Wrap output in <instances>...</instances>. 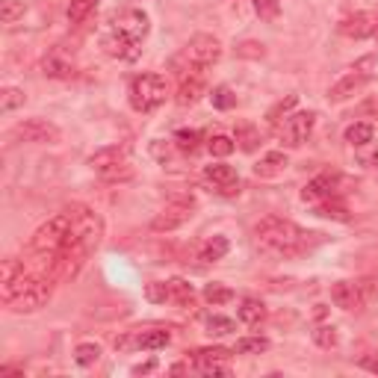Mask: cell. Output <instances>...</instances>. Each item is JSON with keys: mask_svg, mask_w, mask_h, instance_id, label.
<instances>
[{"mask_svg": "<svg viewBox=\"0 0 378 378\" xmlns=\"http://www.w3.org/2000/svg\"><path fill=\"white\" fill-rule=\"evenodd\" d=\"M254 236H257V245L263 252H272V254H284V257H296V254H304L320 243V234H311L304 227H298L290 219H281V216H269L263 219L260 225L254 227Z\"/></svg>", "mask_w": 378, "mask_h": 378, "instance_id": "cell-1", "label": "cell"}, {"mask_svg": "<svg viewBox=\"0 0 378 378\" xmlns=\"http://www.w3.org/2000/svg\"><path fill=\"white\" fill-rule=\"evenodd\" d=\"M71 227H74V210H71V207H65L63 213H56L54 219H47V222L33 234V243H30V248H33L36 254L59 252V245L65 243V236L71 234Z\"/></svg>", "mask_w": 378, "mask_h": 378, "instance_id": "cell-2", "label": "cell"}, {"mask_svg": "<svg viewBox=\"0 0 378 378\" xmlns=\"http://www.w3.org/2000/svg\"><path fill=\"white\" fill-rule=\"evenodd\" d=\"M166 101V80L160 74H139L131 80V104L136 113H151Z\"/></svg>", "mask_w": 378, "mask_h": 378, "instance_id": "cell-3", "label": "cell"}, {"mask_svg": "<svg viewBox=\"0 0 378 378\" xmlns=\"http://www.w3.org/2000/svg\"><path fill=\"white\" fill-rule=\"evenodd\" d=\"M54 281H56L54 275H36L33 284H30L18 298H12L6 307H9V311H15V313H33V311H38V307H45L47 302H51Z\"/></svg>", "mask_w": 378, "mask_h": 378, "instance_id": "cell-4", "label": "cell"}, {"mask_svg": "<svg viewBox=\"0 0 378 378\" xmlns=\"http://www.w3.org/2000/svg\"><path fill=\"white\" fill-rule=\"evenodd\" d=\"M219 56H222V45H219L216 36H207V33H198L189 38V45L184 47V59H186V71L189 68H198V71H204V68H210L219 63Z\"/></svg>", "mask_w": 378, "mask_h": 378, "instance_id": "cell-5", "label": "cell"}, {"mask_svg": "<svg viewBox=\"0 0 378 378\" xmlns=\"http://www.w3.org/2000/svg\"><path fill=\"white\" fill-rule=\"evenodd\" d=\"M192 210H195V201H192V198H172V201H168L163 210L154 216L151 231H157V234L175 231V227H181V225H186L189 219H192Z\"/></svg>", "mask_w": 378, "mask_h": 378, "instance_id": "cell-6", "label": "cell"}, {"mask_svg": "<svg viewBox=\"0 0 378 378\" xmlns=\"http://www.w3.org/2000/svg\"><path fill=\"white\" fill-rule=\"evenodd\" d=\"M21 142H33V145H54L59 142V127L45 122V118H27V122L15 124L12 131Z\"/></svg>", "mask_w": 378, "mask_h": 378, "instance_id": "cell-7", "label": "cell"}, {"mask_svg": "<svg viewBox=\"0 0 378 378\" xmlns=\"http://www.w3.org/2000/svg\"><path fill=\"white\" fill-rule=\"evenodd\" d=\"M313 124H316V113H296L284 122L281 127V142L287 148H298L307 142V136L313 133Z\"/></svg>", "mask_w": 378, "mask_h": 378, "instance_id": "cell-8", "label": "cell"}, {"mask_svg": "<svg viewBox=\"0 0 378 378\" xmlns=\"http://www.w3.org/2000/svg\"><path fill=\"white\" fill-rule=\"evenodd\" d=\"M204 95H207V77H204V71H198V68H189V74L184 71L175 101L181 104V107H192V104L201 101Z\"/></svg>", "mask_w": 378, "mask_h": 378, "instance_id": "cell-9", "label": "cell"}, {"mask_svg": "<svg viewBox=\"0 0 378 378\" xmlns=\"http://www.w3.org/2000/svg\"><path fill=\"white\" fill-rule=\"evenodd\" d=\"M331 298L343 311H361L366 304V290H364V284H357V281H337L331 287Z\"/></svg>", "mask_w": 378, "mask_h": 378, "instance_id": "cell-10", "label": "cell"}, {"mask_svg": "<svg viewBox=\"0 0 378 378\" xmlns=\"http://www.w3.org/2000/svg\"><path fill=\"white\" fill-rule=\"evenodd\" d=\"M370 77H373L370 71H361V65H357L352 74H346L340 83H334V86H331V92H328V101H334V104L349 101L352 95H357L366 83H370Z\"/></svg>", "mask_w": 378, "mask_h": 378, "instance_id": "cell-11", "label": "cell"}, {"mask_svg": "<svg viewBox=\"0 0 378 378\" xmlns=\"http://www.w3.org/2000/svg\"><path fill=\"white\" fill-rule=\"evenodd\" d=\"M118 33H124V36H131L133 42H145V36H148V30H151V24H148V15L142 12V9H127V12L122 18H115V27Z\"/></svg>", "mask_w": 378, "mask_h": 378, "instance_id": "cell-12", "label": "cell"}, {"mask_svg": "<svg viewBox=\"0 0 378 378\" xmlns=\"http://www.w3.org/2000/svg\"><path fill=\"white\" fill-rule=\"evenodd\" d=\"M337 184H340V177L337 175H320L302 189V198L304 201H313V204L328 201V198L337 195Z\"/></svg>", "mask_w": 378, "mask_h": 378, "instance_id": "cell-13", "label": "cell"}, {"mask_svg": "<svg viewBox=\"0 0 378 378\" xmlns=\"http://www.w3.org/2000/svg\"><path fill=\"white\" fill-rule=\"evenodd\" d=\"M139 45L142 42H133L131 36H124V33H118V30H113L107 38H104V47H107V54L109 56H118V59H124V63H133V59L139 56Z\"/></svg>", "mask_w": 378, "mask_h": 378, "instance_id": "cell-14", "label": "cell"}, {"mask_svg": "<svg viewBox=\"0 0 378 378\" xmlns=\"http://www.w3.org/2000/svg\"><path fill=\"white\" fill-rule=\"evenodd\" d=\"M340 33L349 36V38H366V36L378 33V21L370 12H355V15L340 21Z\"/></svg>", "mask_w": 378, "mask_h": 378, "instance_id": "cell-15", "label": "cell"}, {"mask_svg": "<svg viewBox=\"0 0 378 378\" xmlns=\"http://www.w3.org/2000/svg\"><path fill=\"white\" fill-rule=\"evenodd\" d=\"M122 163H127V160H124V148H118V145L101 148V151H95L92 157H89V166H92L98 175H104V172H109V168H115Z\"/></svg>", "mask_w": 378, "mask_h": 378, "instance_id": "cell-16", "label": "cell"}, {"mask_svg": "<svg viewBox=\"0 0 378 378\" xmlns=\"http://www.w3.org/2000/svg\"><path fill=\"white\" fill-rule=\"evenodd\" d=\"M287 166H290V160H287L284 151H269L266 157H260V163L254 166V175L257 177H278V175H284Z\"/></svg>", "mask_w": 378, "mask_h": 378, "instance_id": "cell-17", "label": "cell"}, {"mask_svg": "<svg viewBox=\"0 0 378 378\" xmlns=\"http://www.w3.org/2000/svg\"><path fill=\"white\" fill-rule=\"evenodd\" d=\"M168 302H175L181 307H192V302H195L192 284L184 281V278H172V281H168Z\"/></svg>", "mask_w": 378, "mask_h": 378, "instance_id": "cell-18", "label": "cell"}, {"mask_svg": "<svg viewBox=\"0 0 378 378\" xmlns=\"http://www.w3.org/2000/svg\"><path fill=\"white\" fill-rule=\"evenodd\" d=\"M168 340H172V334L166 331V328H154V331H145V334H139L136 337V346L139 349H148V352H154V349H166Z\"/></svg>", "mask_w": 378, "mask_h": 378, "instance_id": "cell-19", "label": "cell"}, {"mask_svg": "<svg viewBox=\"0 0 378 378\" xmlns=\"http://www.w3.org/2000/svg\"><path fill=\"white\" fill-rule=\"evenodd\" d=\"M240 320L245 325H260L266 320V304L260 302V298H245V302L240 304Z\"/></svg>", "mask_w": 378, "mask_h": 378, "instance_id": "cell-20", "label": "cell"}, {"mask_svg": "<svg viewBox=\"0 0 378 378\" xmlns=\"http://www.w3.org/2000/svg\"><path fill=\"white\" fill-rule=\"evenodd\" d=\"M373 124H366V122H357V124H349L346 127V142H349L352 148H361V145H370L373 142Z\"/></svg>", "mask_w": 378, "mask_h": 378, "instance_id": "cell-21", "label": "cell"}, {"mask_svg": "<svg viewBox=\"0 0 378 378\" xmlns=\"http://www.w3.org/2000/svg\"><path fill=\"white\" fill-rule=\"evenodd\" d=\"M42 74L45 77H71L74 74V65L65 63V59H59L56 54H51V56L42 59Z\"/></svg>", "mask_w": 378, "mask_h": 378, "instance_id": "cell-22", "label": "cell"}, {"mask_svg": "<svg viewBox=\"0 0 378 378\" xmlns=\"http://www.w3.org/2000/svg\"><path fill=\"white\" fill-rule=\"evenodd\" d=\"M204 177H207V181H210V184L222 186V184H231V181H236V172H234V166L216 163V166H207V168H204Z\"/></svg>", "mask_w": 378, "mask_h": 378, "instance_id": "cell-23", "label": "cell"}, {"mask_svg": "<svg viewBox=\"0 0 378 378\" xmlns=\"http://www.w3.org/2000/svg\"><path fill=\"white\" fill-rule=\"evenodd\" d=\"M225 254H227V240H225V236H213V240L201 248V260L204 263H216V260H222Z\"/></svg>", "mask_w": 378, "mask_h": 378, "instance_id": "cell-24", "label": "cell"}, {"mask_svg": "<svg viewBox=\"0 0 378 378\" xmlns=\"http://www.w3.org/2000/svg\"><path fill=\"white\" fill-rule=\"evenodd\" d=\"M316 216H322V219H337V222H349V210H346L343 204H337V201H320L316 204Z\"/></svg>", "mask_w": 378, "mask_h": 378, "instance_id": "cell-25", "label": "cell"}, {"mask_svg": "<svg viewBox=\"0 0 378 378\" xmlns=\"http://www.w3.org/2000/svg\"><path fill=\"white\" fill-rule=\"evenodd\" d=\"M27 101V95H24V89H3V95H0V113H12V109L18 107H24Z\"/></svg>", "mask_w": 378, "mask_h": 378, "instance_id": "cell-26", "label": "cell"}, {"mask_svg": "<svg viewBox=\"0 0 378 378\" xmlns=\"http://www.w3.org/2000/svg\"><path fill=\"white\" fill-rule=\"evenodd\" d=\"M234 352L222 349V346H213V349H195L192 352V364H213V361H227Z\"/></svg>", "mask_w": 378, "mask_h": 378, "instance_id": "cell-27", "label": "cell"}, {"mask_svg": "<svg viewBox=\"0 0 378 378\" xmlns=\"http://www.w3.org/2000/svg\"><path fill=\"white\" fill-rule=\"evenodd\" d=\"M24 15V0H0V21L15 24Z\"/></svg>", "mask_w": 378, "mask_h": 378, "instance_id": "cell-28", "label": "cell"}, {"mask_svg": "<svg viewBox=\"0 0 378 378\" xmlns=\"http://www.w3.org/2000/svg\"><path fill=\"white\" fill-rule=\"evenodd\" d=\"M236 142H240L243 151L252 154L257 148V142H260V133H257L252 124H240V127H236Z\"/></svg>", "mask_w": 378, "mask_h": 378, "instance_id": "cell-29", "label": "cell"}, {"mask_svg": "<svg viewBox=\"0 0 378 378\" xmlns=\"http://www.w3.org/2000/svg\"><path fill=\"white\" fill-rule=\"evenodd\" d=\"M269 349V340L266 337H243L240 343H236V352L240 355H260Z\"/></svg>", "mask_w": 378, "mask_h": 378, "instance_id": "cell-30", "label": "cell"}, {"mask_svg": "<svg viewBox=\"0 0 378 378\" xmlns=\"http://www.w3.org/2000/svg\"><path fill=\"white\" fill-rule=\"evenodd\" d=\"M98 357H101V349H98L95 343H80L77 346V352H74V361L80 366H95Z\"/></svg>", "mask_w": 378, "mask_h": 378, "instance_id": "cell-31", "label": "cell"}, {"mask_svg": "<svg viewBox=\"0 0 378 378\" xmlns=\"http://www.w3.org/2000/svg\"><path fill=\"white\" fill-rule=\"evenodd\" d=\"M204 298H207V302H210V304L216 307V304H225V302H231V298H234V293L227 290L225 284H207V287H204Z\"/></svg>", "mask_w": 378, "mask_h": 378, "instance_id": "cell-32", "label": "cell"}, {"mask_svg": "<svg viewBox=\"0 0 378 378\" xmlns=\"http://www.w3.org/2000/svg\"><path fill=\"white\" fill-rule=\"evenodd\" d=\"M95 3H98V0H71V6H68V21H71V24H80L83 18L95 9Z\"/></svg>", "mask_w": 378, "mask_h": 378, "instance_id": "cell-33", "label": "cell"}, {"mask_svg": "<svg viewBox=\"0 0 378 378\" xmlns=\"http://www.w3.org/2000/svg\"><path fill=\"white\" fill-rule=\"evenodd\" d=\"M296 101H298L296 95H287L284 101H278V104H275V107L269 109V113H266V122H269V124L275 127L278 122H281V115H287V113H290V109L296 107Z\"/></svg>", "mask_w": 378, "mask_h": 378, "instance_id": "cell-34", "label": "cell"}, {"mask_svg": "<svg viewBox=\"0 0 378 378\" xmlns=\"http://www.w3.org/2000/svg\"><path fill=\"white\" fill-rule=\"evenodd\" d=\"M234 148H236V142L231 136H213L210 142H207V151L213 157H227V154H234Z\"/></svg>", "mask_w": 378, "mask_h": 378, "instance_id": "cell-35", "label": "cell"}, {"mask_svg": "<svg viewBox=\"0 0 378 378\" xmlns=\"http://www.w3.org/2000/svg\"><path fill=\"white\" fill-rule=\"evenodd\" d=\"M175 142H177V148H181V151H189V154H192V151H198L201 133H198V131H186V127H184V131L175 133Z\"/></svg>", "mask_w": 378, "mask_h": 378, "instance_id": "cell-36", "label": "cell"}, {"mask_svg": "<svg viewBox=\"0 0 378 378\" xmlns=\"http://www.w3.org/2000/svg\"><path fill=\"white\" fill-rule=\"evenodd\" d=\"M24 260H15V257H9V260H3V266H0V284H9L15 281L18 275H24Z\"/></svg>", "mask_w": 378, "mask_h": 378, "instance_id": "cell-37", "label": "cell"}, {"mask_svg": "<svg viewBox=\"0 0 378 378\" xmlns=\"http://www.w3.org/2000/svg\"><path fill=\"white\" fill-rule=\"evenodd\" d=\"M210 98H213V107H216V109H231V107L236 104V95H234L227 86H216Z\"/></svg>", "mask_w": 378, "mask_h": 378, "instance_id": "cell-38", "label": "cell"}, {"mask_svg": "<svg viewBox=\"0 0 378 378\" xmlns=\"http://www.w3.org/2000/svg\"><path fill=\"white\" fill-rule=\"evenodd\" d=\"M313 343L322 346V349H334V346H337V331L331 325H320L313 331Z\"/></svg>", "mask_w": 378, "mask_h": 378, "instance_id": "cell-39", "label": "cell"}, {"mask_svg": "<svg viewBox=\"0 0 378 378\" xmlns=\"http://www.w3.org/2000/svg\"><path fill=\"white\" fill-rule=\"evenodd\" d=\"M234 328H236L234 320H225V316H210V320H207V331L219 334V337H222V334H231Z\"/></svg>", "mask_w": 378, "mask_h": 378, "instance_id": "cell-40", "label": "cell"}, {"mask_svg": "<svg viewBox=\"0 0 378 378\" xmlns=\"http://www.w3.org/2000/svg\"><path fill=\"white\" fill-rule=\"evenodd\" d=\"M145 293H148V298L151 302H168V284H148L145 287Z\"/></svg>", "mask_w": 378, "mask_h": 378, "instance_id": "cell-41", "label": "cell"}, {"mask_svg": "<svg viewBox=\"0 0 378 378\" xmlns=\"http://www.w3.org/2000/svg\"><path fill=\"white\" fill-rule=\"evenodd\" d=\"M198 373H204V375H227L231 370L222 364V361H213V364H192Z\"/></svg>", "mask_w": 378, "mask_h": 378, "instance_id": "cell-42", "label": "cell"}, {"mask_svg": "<svg viewBox=\"0 0 378 378\" xmlns=\"http://www.w3.org/2000/svg\"><path fill=\"white\" fill-rule=\"evenodd\" d=\"M361 148H366V145H361ZM357 163H361V166H375L378 163V142H370L366 151L357 154Z\"/></svg>", "mask_w": 378, "mask_h": 378, "instance_id": "cell-43", "label": "cell"}, {"mask_svg": "<svg viewBox=\"0 0 378 378\" xmlns=\"http://www.w3.org/2000/svg\"><path fill=\"white\" fill-rule=\"evenodd\" d=\"M254 9L260 12L263 18H275L278 12V0H254Z\"/></svg>", "mask_w": 378, "mask_h": 378, "instance_id": "cell-44", "label": "cell"}, {"mask_svg": "<svg viewBox=\"0 0 378 378\" xmlns=\"http://www.w3.org/2000/svg\"><path fill=\"white\" fill-rule=\"evenodd\" d=\"M219 189V195H227V198H234V195H240V177L231 184H222V186H216Z\"/></svg>", "mask_w": 378, "mask_h": 378, "instance_id": "cell-45", "label": "cell"}, {"mask_svg": "<svg viewBox=\"0 0 378 378\" xmlns=\"http://www.w3.org/2000/svg\"><path fill=\"white\" fill-rule=\"evenodd\" d=\"M361 370H366V373H373V375H378V357L375 355H366V357H361Z\"/></svg>", "mask_w": 378, "mask_h": 378, "instance_id": "cell-46", "label": "cell"}, {"mask_svg": "<svg viewBox=\"0 0 378 378\" xmlns=\"http://www.w3.org/2000/svg\"><path fill=\"white\" fill-rule=\"evenodd\" d=\"M154 366H157L154 361H151V364H142V366H136V370H133V375H142V373H151V370H154Z\"/></svg>", "mask_w": 378, "mask_h": 378, "instance_id": "cell-47", "label": "cell"}]
</instances>
